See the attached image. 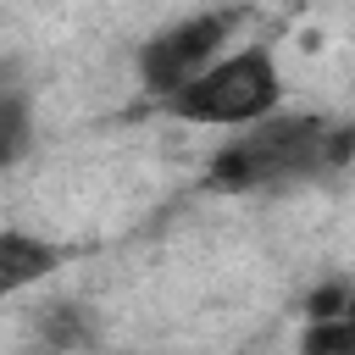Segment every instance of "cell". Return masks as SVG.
Instances as JSON below:
<instances>
[{
    "mask_svg": "<svg viewBox=\"0 0 355 355\" xmlns=\"http://www.w3.org/2000/svg\"><path fill=\"white\" fill-rule=\"evenodd\" d=\"M333 122L316 111H294V116H261L250 122V133L227 139L211 161L200 189L211 194H255V189H283V183H305V178H327L333 155H327Z\"/></svg>",
    "mask_w": 355,
    "mask_h": 355,
    "instance_id": "1",
    "label": "cell"
},
{
    "mask_svg": "<svg viewBox=\"0 0 355 355\" xmlns=\"http://www.w3.org/2000/svg\"><path fill=\"white\" fill-rule=\"evenodd\" d=\"M283 100V72L272 61L266 44L250 50H227L216 55L205 72H194L183 89H172L161 105L178 122H200V128H250L261 116H272Z\"/></svg>",
    "mask_w": 355,
    "mask_h": 355,
    "instance_id": "2",
    "label": "cell"
},
{
    "mask_svg": "<svg viewBox=\"0 0 355 355\" xmlns=\"http://www.w3.org/2000/svg\"><path fill=\"white\" fill-rule=\"evenodd\" d=\"M239 22H244V11L222 6V11H200V17H183V22L161 28V33H150L139 44V83H144V94L166 100L194 72H205L222 55V44L239 33Z\"/></svg>",
    "mask_w": 355,
    "mask_h": 355,
    "instance_id": "3",
    "label": "cell"
},
{
    "mask_svg": "<svg viewBox=\"0 0 355 355\" xmlns=\"http://www.w3.org/2000/svg\"><path fill=\"white\" fill-rule=\"evenodd\" d=\"M61 261H67L61 244H44L22 227H6L0 233V294H22L28 283H44Z\"/></svg>",
    "mask_w": 355,
    "mask_h": 355,
    "instance_id": "4",
    "label": "cell"
},
{
    "mask_svg": "<svg viewBox=\"0 0 355 355\" xmlns=\"http://www.w3.org/2000/svg\"><path fill=\"white\" fill-rule=\"evenodd\" d=\"M33 122H28V89L17 83V67H6V94H0V166H17L28 155Z\"/></svg>",
    "mask_w": 355,
    "mask_h": 355,
    "instance_id": "5",
    "label": "cell"
},
{
    "mask_svg": "<svg viewBox=\"0 0 355 355\" xmlns=\"http://www.w3.org/2000/svg\"><path fill=\"white\" fill-rule=\"evenodd\" d=\"M39 338L50 344V349H83V344H94V322H89V311L83 305H44L39 311Z\"/></svg>",
    "mask_w": 355,
    "mask_h": 355,
    "instance_id": "6",
    "label": "cell"
},
{
    "mask_svg": "<svg viewBox=\"0 0 355 355\" xmlns=\"http://www.w3.org/2000/svg\"><path fill=\"white\" fill-rule=\"evenodd\" d=\"M305 355H355V316L338 311V316H316L300 338Z\"/></svg>",
    "mask_w": 355,
    "mask_h": 355,
    "instance_id": "7",
    "label": "cell"
},
{
    "mask_svg": "<svg viewBox=\"0 0 355 355\" xmlns=\"http://www.w3.org/2000/svg\"><path fill=\"white\" fill-rule=\"evenodd\" d=\"M349 294H355L349 277H327V283H316V288L305 294V316H311V322H316V316H338V311L349 305Z\"/></svg>",
    "mask_w": 355,
    "mask_h": 355,
    "instance_id": "8",
    "label": "cell"
}]
</instances>
